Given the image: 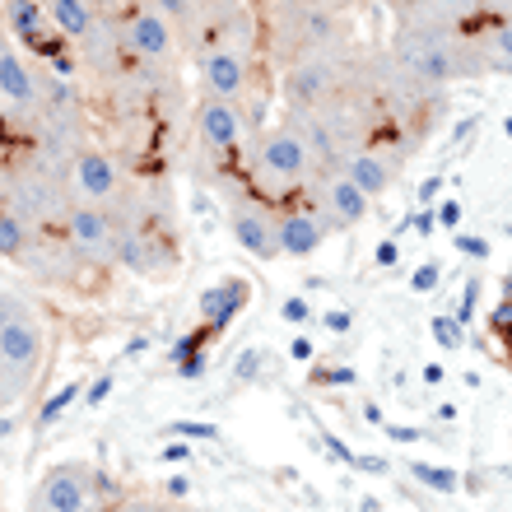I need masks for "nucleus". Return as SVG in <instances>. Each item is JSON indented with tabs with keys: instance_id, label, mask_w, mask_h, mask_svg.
Returning a JSON list of instances; mask_svg holds the SVG:
<instances>
[{
	"instance_id": "nucleus-1",
	"label": "nucleus",
	"mask_w": 512,
	"mask_h": 512,
	"mask_svg": "<svg viewBox=\"0 0 512 512\" xmlns=\"http://www.w3.org/2000/svg\"><path fill=\"white\" fill-rule=\"evenodd\" d=\"M391 61L405 80L419 84H452V80H471L485 75L475 38H461L457 28L447 24H401L391 38Z\"/></svg>"
},
{
	"instance_id": "nucleus-2",
	"label": "nucleus",
	"mask_w": 512,
	"mask_h": 512,
	"mask_svg": "<svg viewBox=\"0 0 512 512\" xmlns=\"http://www.w3.org/2000/svg\"><path fill=\"white\" fill-rule=\"evenodd\" d=\"M47 364V322L24 298H14L10 317L0 326V405L24 401Z\"/></svg>"
},
{
	"instance_id": "nucleus-3",
	"label": "nucleus",
	"mask_w": 512,
	"mask_h": 512,
	"mask_svg": "<svg viewBox=\"0 0 512 512\" xmlns=\"http://www.w3.org/2000/svg\"><path fill=\"white\" fill-rule=\"evenodd\" d=\"M252 173H256V187L261 191H289L312 173V149H308V140L298 135L294 122L275 126V131H266L256 140Z\"/></svg>"
},
{
	"instance_id": "nucleus-4",
	"label": "nucleus",
	"mask_w": 512,
	"mask_h": 512,
	"mask_svg": "<svg viewBox=\"0 0 512 512\" xmlns=\"http://www.w3.org/2000/svg\"><path fill=\"white\" fill-rule=\"evenodd\" d=\"M66 247L89 266H112L122 243V219L108 205H70L66 210Z\"/></svg>"
},
{
	"instance_id": "nucleus-5",
	"label": "nucleus",
	"mask_w": 512,
	"mask_h": 512,
	"mask_svg": "<svg viewBox=\"0 0 512 512\" xmlns=\"http://www.w3.org/2000/svg\"><path fill=\"white\" fill-rule=\"evenodd\" d=\"M70 196L75 205H117L126 191V177H122V163L117 154L103 145H84L75 149V159H70Z\"/></svg>"
},
{
	"instance_id": "nucleus-6",
	"label": "nucleus",
	"mask_w": 512,
	"mask_h": 512,
	"mask_svg": "<svg viewBox=\"0 0 512 512\" xmlns=\"http://www.w3.org/2000/svg\"><path fill=\"white\" fill-rule=\"evenodd\" d=\"M122 47L135 56V61H149V66H159V61H168V56L177 52V24L168 19V14H159L149 0H140V5H131L122 19Z\"/></svg>"
},
{
	"instance_id": "nucleus-7",
	"label": "nucleus",
	"mask_w": 512,
	"mask_h": 512,
	"mask_svg": "<svg viewBox=\"0 0 512 512\" xmlns=\"http://www.w3.org/2000/svg\"><path fill=\"white\" fill-rule=\"evenodd\" d=\"M340 56L336 52H322V56H298L289 75H284V94L294 98V108H326L331 94L340 89Z\"/></svg>"
},
{
	"instance_id": "nucleus-8",
	"label": "nucleus",
	"mask_w": 512,
	"mask_h": 512,
	"mask_svg": "<svg viewBox=\"0 0 512 512\" xmlns=\"http://www.w3.org/2000/svg\"><path fill=\"white\" fill-rule=\"evenodd\" d=\"M229 229H233V243L243 247L247 256L256 261H280V215L270 210L266 201H238L229 210Z\"/></svg>"
},
{
	"instance_id": "nucleus-9",
	"label": "nucleus",
	"mask_w": 512,
	"mask_h": 512,
	"mask_svg": "<svg viewBox=\"0 0 512 512\" xmlns=\"http://www.w3.org/2000/svg\"><path fill=\"white\" fill-rule=\"evenodd\" d=\"M5 24H10L14 42H24L28 52L61 61V52H66V38L56 33L52 14L42 10V0H5Z\"/></svg>"
},
{
	"instance_id": "nucleus-10",
	"label": "nucleus",
	"mask_w": 512,
	"mask_h": 512,
	"mask_svg": "<svg viewBox=\"0 0 512 512\" xmlns=\"http://www.w3.org/2000/svg\"><path fill=\"white\" fill-rule=\"evenodd\" d=\"M317 196H322V219H331L340 229H354V224H364V219L373 215V201H368L340 168H326Z\"/></svg>"
},
{
	"instance_id": "nucleus-11",
	"label": "nucleus",
	"mask_w": 512,
	"mask_h": 512,
	"mask_svg": "<svg viewBox=\"0 0 512 512\" xmlns=\"http://www.w3.org/2000/svg\"><path fill=\"white\" fill-rule=\"evenodd\" d=\"M196 135H201L205 149H215V154H233V149L243 145L247 135V122L238 103H224V98H205L201 108H196Z\"/></svg>"
},
{
	"instance_id": "nucleus-12",
	"label": "nucleus",
	"mask_w": 512,
	"mask_h": 512,
	"mask_svg": "<svg viewBox=\"0 0 512 512\" xmlns=\"http://www.w3.org/2000/svg\"><path fill=\"white\" fill-rule=\"evenodd\" d=\"M252 80V56L243 52H205L201 56V89L205 98H224V103H238Z\"/></svg>"
},
{
	"instance_id": "nucleus-13",
	"label": "nucleus",
	"mask_w": 512,
	"mask_h": 512,
	"mask_svg": "<svg viewBox=\"0 0 512 512\" xmlns=\"http://www.w3.org/2000/svg\"><path fill=\"white\" fill-rule=\"evenodd\" d=\"M38 512H89V471L52 466L38 485Z\"/></svg>"
},
{
	"instance_id": "nucleus-14",
	"label": "nucleus",
	"mask_w": 512,
	"mask_h": 512,
	"mask_svg": "<svg viewBox=\"0 0 512 512\" xmlns=\"http://www.w3.org/2000/svg\"><path fill=\"white\" fill-rule=\"evenodd\" d=\"M42 75L28 66L24 56L14 52V47H0V98L19 112H38L42 108Z\"/></svg>"
},
{
	"instance_id": "nucleus-15",
	"label": "nucleus",
	"mask_w": 512,
	"mask_h": 512,
	"mask_svg": "<svg viewBox=\"0 0 512 512\" xmlns=\"http://www.w3.org/2000/svg\"><path fill=\"white\" fill-rule=\"evenodd\" d=\"M247 298H252V284L229 275V280L210 284L201 294V326H210L215 336H224L233 322H238V312L247 308Z\"/></svg>"
},
{
	"instance_id": "nucleus-16",
	"label": "nucleus",
	"mask_w": 512,
	"mask_h": 512,
	"mask_svg": "<svg viewBox=\"0 0 512 512\" xmlns=\"http://www.w3.org/2000/svg\"><path fill=\"white\" fill-rule=\"evenodd\" d=\"M340 173L350 177L368 201H378V196H387L391 191V182H396V159L382 154V149H354L350 159L340 163Z\"/></svg>"
},
{
	"instance_id": "nucleus-17",
	"label": "nucleus",
	"mask_w": 512,
	"mask_h": 512,
	"mask_svg": "<svg viewBox=\"0 0 512 512\" xmlns=\"http://www.w3.org/2000/svg\"><path fill=\"white\" fill-rule=\"evenodd\" d=\"M326 243V219L317 210H280V256H312Z\"/></svg>"
},
{
	"instance_id": "nucleus-18",
	"label": "nucleus",
	"mask_w": 512,
	"mask_h": 512,
	"mask_svg": "<svg viewBox=\"0 0 512 512\" xmlns=\"http://www.w3.org/2000/svg\"><path fill=\"white\" fill-rule=\"evenodd\" d=\"M42 10L52 14L56 33L66 42H75V47H84V42L98 33V24H103L94 0H42Z\"/></svg>"
},
{
	"instance_id": "nucleus-19",
	"label": "nucleus",
	"mask_w": 512,
	"mask_h": 512,
	"mask_svg": "<svg viewBox=\"0 0 512 512\" xmlns=\"http://www.w3.org/2000/svg\"><path fill=\"white\" fill-rule=\"evenodd\" d=\"M117 261H122L126 270H135V275L154 280V275H163V270H168V247L154 243V238H149V229H126V224H122Z\"/></svg>"
},
{
	"instance_id": "nucleus-20",
	"label": "nucleus",
	"mask_w": 512,
	"mask_h": 512,
	"mask_svg": "<svg viewBox=\"0 0 512 512\" xmlns=\"http://www.w3.org/2000/svg\"><path fill=\"white\" fill-rule=\"evenodd\" d=\"M475 52H480L485 75H512V19L508 14H499L494 24H485V33L475 38Z\"/></svg>"
},
{
	"instance_id": "nucleus-21",
	"label": "nucleus",
	"mask_w": 512,
	"mask_h": 512,
	"mask_svg": "<svg viewBox=\"0 0 512 512\" xmlns=\"http://www.w3.org/2000/svg\"><path fill=\"white\" fill-rule=\"evenodd\" d=\"M28 247H33V229H28V219L10 205H0V256L5 261H24Z\"/></svg>"
},
{
	"instance_id": "nucleus-22",
	"label": "nucleus",
	"mask_w": 512,
	"mask_h": 512,
	"mask_svg": "<svg viewBox=\"0 0 512 512\" xmlns=\"http://www.w3.org/2000/svg\"><path fill=\"white\" fill-rule=\"evenodd\" d=\"M210 340H215V331H210V326H201L196 336H182L173 345V364H177V373H182V378H201V373H205V364H210V359H205V345H210Z\"/></svg>"
},
{
	"instance_id": "nucleus-23",
	"label": "nucleus",
	"mask_w": 512,
	"mask_h": 512,
	"mask_svg": "<svg viewBox=\"0 0 512 512\" xmlns=\"http://www.w3.org/2000/svg\"><path fill=\"white\" fill-rule=\"evenodd\" d=\"M410 475H415L424 489H433V494H457L461 489V475L452 471V466H429V461H410Z\"/></svg>"
},
{
	"instance_id": "nucleus-24",
	"label": "nucleus",
	"mask_w": 512,
	"mask_h": 512,
	"mask_svg": "<svg viewBox=\"0 0 512 512\" xmlns=\"http://www.w3.org/2000/svg\"><path fill=\"white\" fill-rule=\"evenodd\" d=\"M75 401H84V382H66L61 391H52V396H47V405L38 410V429H52L56 419L66 415Z\"/></svg>"
},
{
	"instance_id": "nucleus-25",
	"label": "nucleus",
	"mask_w": 512,
	"mask_h": 512,
	"mask_svg": "<svg viewBox=\"0 0 512 512\" xmlns=\"http://www.w3.org/2000/svg\"><path fill=\"white\" fill-rule=\"evenodd\" d=\"M429 331H433V340H438L443 350H461V345H466V336H461L466 326H461L457 317H433V322H429Z\"/></svg>"
},
{
	"instance_id": "nucleus-26",
	"label": "nucleus",
	"mask_w": 512,
	"mask_h": 512,
	"mask_svg": "<svg viewBox=\"0 0 512 512\" xmlns=\"http://www.w3.org/2000/svg\"><path fill=\"white\" fill-rule=\"evenodd\" d=\"M163 433H168V438H205V443H219V429L215 424H201V419H173Z\"/></svg>"
},
{
	"instance_id": "nucleus-27",
	"label": "nucleus",
	"mask_w": 512,
	"mask_h": 512,
	"mask_svg": "<svg viewBox=\"0 0 512 512\" xmlns=\"http://www.w3.org/2000/svg\"><path fill=\"white\" fill-rule=\"evenodd\" d=\"M159 14H168L177 28H187V24H196V0H149Z\"/></svg>"
},
{
	"instance_id": "nucleus-28",
	"label": "nucleus",
	"mask_w": 512,
	"mask_h": 512,
	"mask_svg": "<svg viewBox=\"0 0 512 512\" xmlns=\"http://www.w3.org/2000/svg\"><path fill=\"white\" fill-rule=\"evenodd\" d=\"M438 280H443V266H438V261H424V266H415V275H410V289H415V294H433Z\"/></svg>"
},
{
	"instance_id": "nucleus-29",
	"label": "nucleus",
	"mask_w": 512,
	"mask_h": 512,
	"mask_svg": "<svg viewBox=\"0 0 512 512\" xmlns=\"http://www.w3.org/2000/svg\"><path fill=\"white\" fill-rule=\"evenodd\" d=\"M280 317H284V322H289V326H303V322H308V317H312L308 298H303V294H289V298H284V303H280Z\"/></svg>"
},
{
	"instance_id": "nucleus-30",
	"label": "nucleus",
	"mask_w": 512,
	"mask_h": 512,
	"mask_svg": "<svg viewBox=\"0 0 512 512\" xmlns=\"http://www.w3.org/2000/svg\"><path fill=\"white\" fill-rule=\"evenodd\" d=\"M354 378H359L354 368H317V373H312V382H317V387H350Z\"/></svg>"
},
{
	"instance_id": "nucleus-31",
	"label": "nucleus",
	"mask_w": 512,
	"mask_h": 512,
	"mask_svg": "<svg viewBox=\"0 0 512 512\" xmlns=\"http://www.w3.org/2000/svg\"><path fill=\"white\" fill-rule=\"evenodd\" d=\"M261 359H266L261 350H243V354H238V364H233V378H238V382H252L256 373H261Z\"/></svg>"
},
{
	"instance_id": "nucleus-32",
	"label": "nucleus",
	"mask_w": 512,
	"mask_h": 512,
	"mask_svg": "<svg viewBox=\"0 0 512 512\" xmlns=\"http://www.w3.org/2000/svg\"><path fill=\"white\" fill-rule=\"evenodd\" d=\"M475 303H480V280L471 275V280H466V289H461V308H457V322L461 326L475 317Z\"/></svg>"
},
{
	"instance_id": "nucleus-33",
	"label": "nucleus",
	"mask_w": 512,
	"mask_h": 512,
	"mask_svg": "<svg viewBox=\"0 0 512 512\" xmlns=\"http://www.w3.org/2000/svg\"><path fill=\"white\" fill-rule=\"evenodd\" d=\"M112 382H117L112 373H103L98 382H89V387H84V405H103V401H108V396H112Z\"/></svg>"
},
{
	"instance_id": "nucleus-34",
	"label": "nucleus",
	"mask_w": 512,
	"mask_h": 512,
	"mask_svg": "<svg viewBox=\"0 0 512 512\" xmlns=\"http://www.w3.org/2000/svg\"><path fill=\"white\" fill-rule=\"evenodd\" d=\"M322 326L331 331V336H345V331L354 326V317L345 308H331V312H322Z\"/></svg>"
},
{
	"instance_id": "nucleus-35",
	"label": "nucleus",
	"mask_w": 512,
	"mask_h": 512,
	"mask_svg": "<svg viewBox=\"0 0 512 512\" xmlns=\"http://www.w3.org/2000/svg\"><path fill=\"white\" fill-rule=\"evenodd\" d=\"M433 10L447 14V19H461V14L480 10V0H433Z\"/></svg>"
},
{
	"instance_id": "nucleus-36",
	"label": "nucleus",
	"mask_w": 512,
	"mask_h": 512,
	"mask_svg": "<svg viewBox=\"0 0 512 512\" xmlns=\"http://www.w3.org/2000/svg\"><path fill=\"white\" fill-rule=\"evenodd\" d=\"M433 224H438V210H419V215H410V219H401V233H433Z\"/></svg>"
},
{
	"instance_id": "nucleus-37",
	"label": "nucleus",
	"mask_w": 512,
	"mask_h": 512,
	"mask_svg": "<svg viewBox=\"0 0 512 512\" xmlns=\"http://www.w3.org/2000/svg\"><path fill=\"white\" fill-rule=\"evenodd\" d=\"M457 252L475 256V261H485V256H489V243H485V238H471V233H457Z\"/></svg>"
},
{
	"instance_id": "nucleus-38",
	"label": "nucleus",
	"mask_w": 512,
	"mask_h": 512,
	"mask_svg": "<svg viewBox=\"0 0 512 512\" xmlns=\"http://www.w3.org/2000/svg\"><path fill=\"white\" fill-rule=\"evenodd\" d=\"M373 261H378L382 270H391L396 261H401V247H396V238H382L378 243V252H373Z\"/></svg>"
},
{
	"instance_id": "nucleus-39",
	"label": "nucleus",
	"mask_w": 512,
	"mask_h": 512,
	"mask_svg": "<svg viewBox=\"0 0 512 512\" xmlns=\"http://www.w3.org/2000/svg\"><path fill=\"white\" fill-rule=\"evenodd\" d=\"M322 443H326V452H331L336 461H345V466H354V457H359V452H350V447H345V438H336V433H326Z\"/></svg>"
},
{
	"instance_id": "nucleus-40",
	"label": "nucleus",
	"mask_w": 512,
	"mask_h": 512,
	"mask_svg": "<svg viewBox=\"0 0 512 512\" xmlns=\"http://www.w3.org/2000/svg\"><path fill=\"white\" fill-rule=\"evenodd\" d=\"M354 471H364V475H387V457H354Z\"/></svg>"
},
{
	"instance_id": "nucleus-41",
	"label": "nucleus",
	"mask_w": 512,
	"mask_h": 512,
	"mask_svg": "<svg viewBox=\"0 0 512 512\" xmlns=\"http://www.w3.org/2000/svg\"><path fill=\"white\" fill-rule=\"evenodd\" d=\"M382 429L391 443H419V429H410V424H382Z\"/></svg>"
},
{
	"instance_id": "nucleus-42",
	"label": "nucleus",
	"mask_w": 512,
	"mask_h": 512,
	"mask_svg": "<svg viewBox=\"0 0 512 512\" xmlns=\"http://www.w3.org/2000/svg\"><path fill=\"white\" fill-rule=\"evenodd\" d=\"M438 224H443V229H457V224H461V205L457 201H443V205H438Z\"/></svg>"
},
{
	"instance_id": "nucleus-43",
	"label": "nucleus",
	"mask_w": 512,
	"mask_h": 512,
	"mask_svg": "<svg viewBox=\"0 0 512 512\" xmlns=\"http://www.w3.org/2000/svg\"><path fill=\"white\" fill-rule=\"evenodd\" d=\"M289 354H294L298 364H308V359H312V340L308 336H294V340H289Z\"/></svg>"
},
{
	"instance_id": "nucleus-44",
	"label": "nucleus",
	"mask_w": 512,
	"mask_h": 512,
	"mask_svg": "<svg viewBox=\"0 0 512 512\" xmlns=\"http://www.w3.org/2000/svg\"><path fill=\"white\" fill-rule=\"evenodd\" d=\"M159 457H163V461H187V457H191V443H168Z\"/></svg>"
},
{
	"instance_id": "nucleus-45",
	"label": "nucleus",
	"mask_w": 512,
	"mask_h": 512,
	"mask_svg": "<svg viewBox=\"0 0 512 512\" xmlns=\"http://www.w3.org/2000/svg\"><path fill=\"white\" fill-rule=\"evenodd\" d=\"M191 494V480L187 475H173V480H168V499H187Z\"/></svg>"
},
{
	"instance_id": "nucleus-46",
	"label": "nucleus",
	"mask_w": 512,
	"mask_h": 512,
	"mask_svg": "<svg viewBox=\"0 0 512 512\" xmlns=\"http://www.w3.org/2000/svg\"><path fill=\"white\" fill-rule=\"evenodd\" d=\"M438 182H443V177H424V182H419V201H424V205H433V196H438Z\"/></svg>"
},
{
	"instance_id": "nucleus-47",
	"label": "nucleus",
	"mask_w": 512,
	"mask_h": 512,
	"mask_svg": "<svg viewBox=\"0 0 512 512\" xmlns=\"http://www.w3.org/2000/svg\"><path fill=\"white\" fill-rule=\"evenodd\" d=\"M443 378H447V368H443V364H429V368H424V382H429V387H438Z\"/></svg>"
},
{
	"instance_id": "nucleus-48",
	"label": "nucleus",
	"mask_w": 512,
	"mask_h": 512,
	"mask_svg": "<svg viewBox=\"0 0 512 512\" xmlns=\"http://www.w3.org/2000/svg\"><path fill=\"white\" fill-rule=\"evenodd\" d=\"M112 512H163V508H154V503H122V508H112Z\"/></svg>"
},
{
	"instance_id": "nucleus-49",
	"label": "nucleus",
	"mask_w": 512,
	"mask_h": 512,
	"mask_svg": "<svg viewBox=\"0 0 512 512\" xmlns=\"http://www.w3.org/2000/svg\"><path fill=\"white\" fill-rule=\"evenodd\" d=\"M10 308H14V294H5V289H0V326H5V317H10Z\"/></svg>"
},
{
	"instance_id": "nucleus-50",
	"label": "nucleus",
	"mask_w": 512,
	"mask_h": 512,
	"mask_svg": "<svg viewBox=\"0 0 512 512\" xmlns=\"http://www.w3.org/2000/svg\"><path fill=\"white\" fill-rule=\"evenodd\" d=\"M480 5H494L499 14H508V19H512V0H480Z\"/></svg>"
},
{
	"instance_id": "nucleus-51",
	"label": "nucleus",
	"mask_w": 512,
	"mask_h": 512,
	"mask_svg": "<svg viewBox=\"0 0 512 512\" xmlns=\"http://www.w3.org/2000/svg\"><path fill=\"white\" fill-rule=\"evenodd\" d=\"M359 512H382V503L378 499H364V503H359Z\"/></svg>"
},
{
	"instance_id": "nucleus-52",
	"label": "nucleus",
	"mask_w": 512,
	"mask_h": 512,
	"mask_svg": "<svg viewBox=\"0 0 512 512\" xmlns=\"http://www.w3.org/2000/svg\"><path fill=\"white\" fill-rule=\"evenodd\" d=\"M10 429H14V424H10L5 415H0V438H10Z\"/></svg>"
},
{
	"instance_id": "nucleus-53",
	"label": "nucleus",
	"mask_w": 512,
	"mask_h": 512,
	"mask_svg": "<svg viewBox=\"0 0 512 512\" xmlns=\"http://www.w3.org/2000/svg\"><path fill=\"white\" fill-rule=\"evenodd\" d=\"M108 5H126V10H131V5H140V0H108Z\"/></svg>"
},
{
	"instance_id": "nucleus-54",
	"label": "nucleus",
	"mask_w": 512,
	"mask_h": 512,
	"mask_svg": "<svg viewBox=\"0 0 512 512\" xmlns=\"http://www.w3.org/2000/svg\"><path fill=\"white\" fill-rule=\"evenodd\" d=\"M503 289H508V298H512V270H508V275H503Z\"/></svg>"
}]
</instances>
